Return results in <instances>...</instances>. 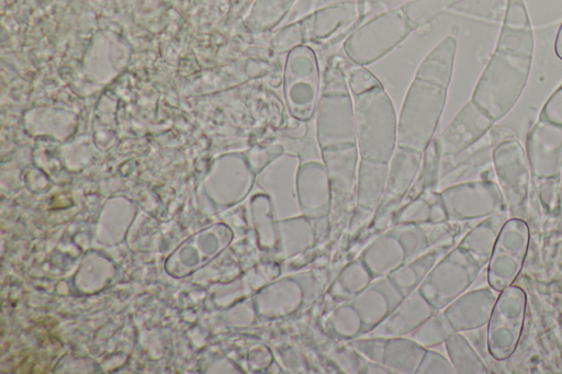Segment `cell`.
Wrapping results in <instances>:
<instances>
[{"instance_id":"7a4b0ae2","label":"cell","mask_w":562,"mask_h":374,"mask_svg":"<svg viewBox=\"0 0 562 374\" xmlns=\"http://www.w3.org/2000/svg\"><path fill=\"white\" fill-rule=\"evenodd\" d=\"M445 104V88L415 78L398 120V146L424 152L430 145Z\"/></svg>"},{"instance_id":"4fadbf2b","label":"cell","mask_w":562,"mask_h":374,"mask_svg":"<svg viewBox=\"0 0 562 374\" xmlns=\"http://www.w3.org/2000/svg\"><path fill=\"white\" fill-rule=\"evenodd\" d=\"M389 163L364 160L358 165L356 181L357 207L376 211L387 190Z\"/></svg>"},{"instance_id":"5b68a950","label":"cell","mask_w":562,"mask_h":374,"mask_svg":"<svg viewBox=\"0 0 562 374\" xmlns=\"http://www.w3.org/2000/svg\"><path fill=\"white\" fill-rule=\"evenodd\" d=\"M301 158L283 153L264 168L260 183L273 204L276 220L302 215L298 199V170Z\"/></svg>"},{"instance_id":"7402d4cb","label":"cell","mask_w":562,"mask_h":374,"mask_svg":"<svg viewBox=\"0 0 562 374\" xmlns=\"http://www.w3.org/2000/svg\"><path fill=\"white\" fill-rule=\"evenodd\" d=\"M332 332L343 340H353L363 336V321L350 302L343 303L330 317Z\"/></svg>"},{"instance_id":"d6986e66","label":"cell","mask_w":562,"mask_h":374,"mask_svg":"<svg viewBox=\"0 0 562 374\" xmlns=\"http://www.w3.org/2000/svg\"><path fill=\"white\" fill-rule=\"evenodd\" d=\"M454 42L451 39L438 45L419 67L415 78L436 86L446 88L451 78Z\"/></svg>"},{"instance_id":"8992f818","label":"cell","mask_w":562,"mask_h":374,"mask_svg":"<svg viewBox=\"0 0 562 374\" xmlns=\"http://www.w3.org/2000/svg\"><path fill=\"white\" fill-rule=\"evenodd\" d=\"M404 21L397 16H387L368 25L345 43L348 58L358 65L376 62L406 37Z\"/></svg>"},{"instance_id":"4dcf8cb0","label":"cell","mask_w":562,"mask_h":374,"mask_svg":"<svg viewBox=\"0 0 562 374\" xmlns=\"http://www.w3.org/2000/svg\"><path fill=\"white\" fill-rule=\"evenodd\" d=\"M362 373L366 374H390L391 371L387 369L384 365L379 364V362L368 361L363 369Z\"/></svg>"},{"instance_id":"9a60e30c","label":"cell","mask_w":562,"mask_h":374,"mask_svg":"<svg viewBox=\"0 0 562 374\" xmlns=\"http://www.w3.org/2000/svg\"><path fill=\"white\" fill-rule=\"evenodd\" d=\"M359 258L363 260L374 280L389 276L391 272L407 263L402 245L389 232L370 243Z\"/></svg>"},{"instance_id":"5bb4252c","label":"cell","mask_w":562,"mask_h":374,"mask_svg":"<svg viewBox=\"0 0 562 374\" xmlns=\"http://www.w3.org/2000/svg\"><path fill=\"white\" fill-rule=\"evenodd\" d=\"M423 153L397 146L389 162L387 197L401 200L407 197L422 166Z\"/></svg>"},{"instance_id":"83f0119b","label":"cell","mask_w":562,"mask_h":374,"mask_svg":"<svg viewBox=\"0 0 562 374\" xmlns=\"http://www.w3.org/2000/svg\"><path fill=\"white\" fill-rule=\"evenodd\" d=\"M337 367L346 373H362L367 359L350 346V348L336 349L331 356Z\"/></svg>"},{"instance_id":"30bf717a","label":"cell","mask_w":562,"mask_h":374,"mask_svg":"<svg viewBox=\"0 0 562 374\" xmlns=\"http://www.w3.org/2000/svg\"><path fill=\"white\" fill-rule=\"evenodd\" d=\"M466 275L457 254L448 256L434 266L419 290L438 311L445 308L465 286Z\"/></svg>"},{"instance_id":"1f68e13d","label":"cell","mask_w":562,"mask_h":374,"mask_svg":"<svg viewBox=\"0 0 562 374\" xmlns=\"http://www.w3.org/2000/svg\"><path fill=\"white\" fill-rule=\"evenodd\" d=\"M557 51H558V54H559L560 58H562V26H561L559 34H558Z\"/></svg>"},{"instance_id":"3957f363","label":"cell","mask_w":562,"mask_h":374,"mask_svg":"<svg viewBox=\"0 0 562 374\" xmlns=\"http://www.w3.org/2000/svg\"><path fill=\"white\" fill-rule=\"evenodd\" d=\"M340 67L329 68L317 108V139L323 149L356 144L354 101Z\"/></svg>"},{"instance_id":"f546056e","label":"cell","mask_w":562,"mask_h":374,"mask_svg":"<svg viewBox=\"0 0 562 374\" xmlns=\"http://www.w3.org/2000/svg\"><path fill=\"white\" fill-rule=\"evenodd\" d=\"M295 278L300 282L303 292H305V304L312 301L317 294V285L310 272L296 275Z\"/></svg>"},{"instance_id":"f1b7e54d","label":"cell","mask_w":562,"mask_h":374,"mask_svg":"<svg viewBox=\"0 0 562 374\" xmlns=\"http://www.w3.org/2000/svg\"><path fill=\"white\" fill-rule=\"evenodd\" d=\"M452 372V366L448 364V361L443 356L435 353L433 350H426L417 374Z\"/></svg>"},{"instance_id":"e0dca14e","label":"cell","mask_w":562,"mask_h":374,"mask_svg":"<svg viewBox=\"0 0 562 374\" xmlns=\"http://www.w3.org/2000/svg\"><path fill=\"white\" fill-rule=\"evenodd\" d=\"M426 350L408 336L387 338L382 365L391 373H417Z\"/></svg>"},{"instance_id":"7c38bea8","label":"cell","mask_w":562,"mask_h":374,"mask_svg":"<svg viewBox=\"0 0 562 374\" xmlns=\"http://www.w3.org/2000/svg\"><path fill=\"white\" fill-rule=\"evenodd\" d=\"M303 304L305 292L295 276L273 280L256 300L258 314L273 320L297 312Z\"/></svg>"},{"instance_id":"277c9868","label":"cell","mask_w":562,"mask_h":374,"mask_svg":"<svg viewBox=\"0 0 562 374\" xmlns=\"http://www.w3.org/2000/svg\"><path fill=\"white\" fill-rule=\"evenodd\" d=\"M321 77L316 54L307 47L292 50L285 68V97L292 116L310 120L320 101Z\"/></svg>"},{"instance_id":"603a6c76","label":"cell","mask_w":562,"mask_h":374,"mask_svg":"<svg viewBox=\"0 0 562 374\" xmlns=\"http://www.w3.org/2000/svg\"><path fill=\"white\" fill-rule=\"evenodd\" d=\"M453 328L446 315H437L435 313L408 337L423 347L430 348L445 342L451 336Z\"/></svg>"},{"instance_id":"484cf974","label":"cell","mask_w":562,"mask_h":374,"mask_svg":"<svg viewBox=\"0 0 562 374\" xmlns=\"http://www.w3.org/2000/svg\"><path fill=\"white\" fill-rule=\"evenodd\" d=\"M346 79L348 87H350L355 97L382 87L378 79L366 70L363 65L355 64L352 66L347 71Z\"/></svg>"},{"instance_id":"44dd1931","label":"cell","mask_w":562,"mask_h":374,"mask_svg":"<svg viewBox=\"0 0 562 374\" xmlns=\"http://www.w3.org/2000/svg\"><path fill=\"white\" fill-rule=\"evenodd\" d=\"M395 236L406 252L407 263L426 253L429 240L422 225L397 224L388 231Z\"/></svg>"},{"instance_id":"52a82bcc","label":"cell","mask_w":562,"mask_h":374,"mask_svg":"<svg viewBox=\"0 0 562 374\" xmlns=\"http://www.w3.org/2000/svg\"><path fill=\"white\" fill-rule=\"evenodd\" d=\"M298 199L303 217L311 221L328 218L332 188L327 167L320 161L302 162L298 170Z\"/></svg>"},{"instance_id":"2e32d148","label":"cell","mask_w":562,"mask_h":374,"mask_svg":"<svg viewBox=\"0 0 562 374\" xmlns=\"http://www.w3.org/2000/svg\"><path fill=\"white\" fill-rule=\"evenodd\" d=\"M317 240L312 221L300 217L277 221V246L275 254L279 259H290L307 251Z\"/></svg>"},{"instance_id":"ac0fdd59","label":"cell","mask_w":562,"mask_h":374,"mask_svg":"<svg viewBox=\"0 0 562 374\" xmlns=\"http://www.w3.org/2000/svg\"><path fill=\"white\" fill-rule=\"evenodd\" d=\"M374 281L361 258L345 266L330 288V296L337 302H350Z\"/></svg>"},{"instance_id":"ffe728a7","label":"cell","mask_w":562,"mask_h":374,"mask_svg":"<svg viewBox=\"0 0 562 374\" xmlns=\"http://www.w3.org/2000/svg\"><path fill=\"white\" fill-rule=\"evenodd\" d=\"M437 253H424L421 256L404 263L388 276L399 288L404 297L418 290L430 271L434 268Z\"/></svg>"},{"instance_id":"d4e9b609","label":"cell","mask_w":562,"mask_h":374,"mask_svg":"<svg viewBox=\"0 0 562 374\" xmlns=\"http://www.w3.org/2000/svg\"><path fill=\"white\" fill-rule=\"evenodd\" d=\"M432 198L430 192H424L413 198L406 206L397 211L393 225L431 223L432 220Z\"/></svg>"},{"instance_id":"8fae6325","label":"cell","mask_w":562,"mask_h":374,"mask_svg":"<svg viewBox=\"0 0 562 374\" xmlns=\"http://www.w3.org/2000/svg\"><path fill=\"white\" fill-rule=\"evenodd\" d=\"M321 153L330 177L333 201H345L353 197L361 158L357 145L329 147L321 150Z\"/></svg>"},{"instance_id":"6da1fadb","label":"cell","mask_w":562,"mask_h":374,"mask_svg":"<svg viewBox=\"0 0 562 374\" xmlns=\"http://www.w3.org/2000/svg\"><path fill=\"white\" fill-rule=\"evenodd\" d=\"M354 107L359 156L389 163L398 146V119L384 87L356 96Z\"/></svg>"},{"instance_id":"4316f807","label":"cell","mask_w":562,"mask_h":374,"mask_svg":"<svg viewBox=\"0 0 562 374\" xmlns=\"http://www.w3.org/2000/svg\"><path fill=\"white\" fill-rule=\"evenodd\" d=\"M387 338L370 336L368 338H355L350 340V346L368 361L379 362L384 360Z\"/></svg>"},{"instance_id":"cb8c5ba5","label":"cell","mask_w":562,"mask_h":374,"mask_svg":"<svg viewBox=\"0 0 562 374\" xmlns=\"http://www.w3.org/2000/svg\"><path fill=\"white\" fill-rule=\"evenodd\" d=\"M256 202L255 219L261 245L263 248L275 251L277 246V220L273 204L267 195L258 198Z\"/></svg>"},{"instance_id":"ba28073f","label":"cell","mask_w":562,"mask_h":374,"mask_svg":"<svg viewBox=\"0 0 562 374\" xmlns=\"http://www.w3.org/2000/svg\"><path fill=\"white\" fill-rule=\"evenodd\" d=\"M406 298L387 276L374 280L350 303L361 316L363 335H368Z\"/></svg>"},{"instance_id":"9c48e42d","label":"cell","mask_w":562,"mask_h":374,"mask_svg":"<svg viewBox=\"0 0 562 374\" xmlns=\"http://www.w3.org/2000/svg\"><path fill=\"white\" fill-rule=\"evenodd\" d=\"M436 312L421 291L415 290L368 335L384 338L408 336Z\"/></svg>"}]
</instances>
